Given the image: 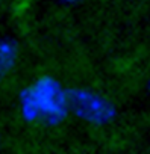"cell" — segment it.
<instances>
[{
	"mask_svg": "<svg viewBox=\"0 0 150 154\" xmlns=\"http://www.w3.org/2000/svg\"><path fill=\"white\" fill-rule=\"evenodd\" d=\"M20 109L26 121L61 122L68 109L67 94L52 77H41L20 95Z\"/></svg>",
	"mask_w": 150,
	"mask_h": 154,
	"instance_id": "6da1fadb",
	"label": "cell"
},
{
	"mask_svg": "<svg viewBox=\"0 0 150 154\" xmlns=\"http://www.w3.org/2000/svg\"><path fill=\"white\" fill-rule=\"evenodd\" d=\"M67 103L76 115L91 122L103 124L111 121L114 116V109L106 100L84 89L70 91L67 94Z\"/></svg>",
	"mask_w": 150,
	"mask_h": 154,
	"instance_id": "7a4b0ae2",
	"label": "cell"
},
{
	"mask_svg": "<svg viewBox=\"0 0 150 154\" xmlns=\"http://www.w3.org/2000/svg\"><path fill=\"white\" fill-rule=\"evenodd\" d=\"M17 48L9 41H0V77L5 75L15 63Z\"/></svg>",
	"mask_w": 150,
	"mask_h": 154,
	"instance_id": "3957f363",
	"label": "cell"
}]
</instances>
